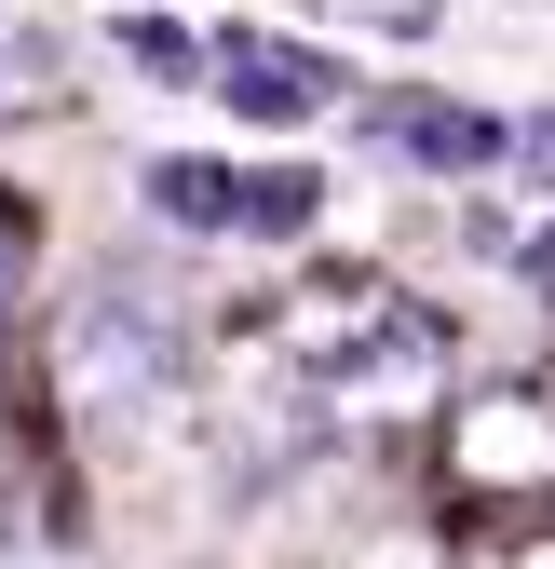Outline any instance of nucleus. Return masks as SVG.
Masks as SVG:
<instances>
[{"instance_id":"f257e3e1","label":"nucleus","mask_w":555,"mask_h":569,"mask_svg":"<svg viewBox=\"0 0 555 569\" xmlns=\"http://www.w3.org/2000/svg\"><path fill=\"white\" fill-rule=\"evenodd\" d=\"M447 488L488 516H542L555 502V380H502L447 407Z\"/></svg>"},{"instance_id":"f03ea898","label":"nucleus","mask_w":555,"mask_h":569,"mask_svg":"<svg viewBox=\"0 0 555 569\" xmlns=\"http://www.w3.org/2000/svg\"><path fill=\"white\" fill-rule=\"evenodd\" d=\"M54 380H68L82 420H150V407H176V339H163L150 299L95 284V299L68 312V339H54Z\"/></svg>"},{"instance_id":"7ed1b4c3","label":"nucleus","mask_w":555,"mask_h":569,"mask_svg":"<svg viewBox=\"0 0 555 569\" xmlns=\"http://www.w3.org/2000/svg\"><path fill=\"white\" fill-rule=\"evenodd\" d=\"M406 312H421V299H393L380 271H325V284H299V299L271 312V339H285V367H299V380L325 393V380L353 367V352H380V339H393Z\"/></svg>"},{"instance_id":"20e7f679","label":"nucleus","mask_w":555,"mask_h":569,"mask_svg":"<svg viewBox=\"0 0 555 569\" xmlns=\"http://www.w3.org/2000/svg\"><path fill=\"white\" fill-rule=\"evenodd\" d=\"M203 96H231L244 122H312V109H339V68H325L312 41L218 28V41H203Z\"/></svg>"},{"instance_id":"39448f33","label":"nucleus","mask_w":555,"mask_h":569,"mask_svg":"<svg viewBox=\"0 0 555 569\" xmlns=\"http://www.w3.org/2000/svg\"><path fill=\"white\" fill-rule=\"evenodd\" d=\"M380 150L434 163V177H474V163H502V122H474V109H434V96H393V109H380Z\"/></svg>"},{"instance_id":"423d86ee","label":"nucleus","mask_w":555,"mask_h":569,"mask_svg":"<svg viewBox=\"0 0 555 569\" xmlns=\"http://www.w3.org/2000/svg\"><path fill=\"white\" fill-rule=\"evenodd\" d=\"M312 203H325V177H312V163H258V177H244V203H231V231L285 244V231H312Z\"/></svg>"},{"instance_id":"0eeeda50","label":"nucleus","mask_w":555,"mask_h":569,"mask_svg":"<svg viewBox=\"0 0 555 569\" xmlns=\"http://www.w3.org/2000/svg\"><path fill=\"white\" fill-rule=\"evenodd\" d=\"M150 203L176 231H231V203H244V177L231 163H150Z\"/></svg>"},{"instance_id":"6e6552de","label":"nucleus","mask_w":555,"mask_h":569,"mask_svg":"<svg viewBox=\"0 0 555 569\" xmlns=\"http://www.w3.org/2000/svg\"><path fill=\"white\" fill-rule=\"evenodd\" d=\"M122 54L150 82H203V28H176V14H122Z\"/></svg>"},{"instance_id":"1a4fd4ad","label":"nucleus","mask_w":555,"mask_h":569,"mask_svg":"<svg viewBox=\"0 0 555 569\" xmlns=\"http://www.w3.org/2000/svg\"><path fill=\"white\" fill-rule=\"evenodd\" d=\"M14 299H28V218L0 203V339H14Z\"/></svg>"}]
</instances>
